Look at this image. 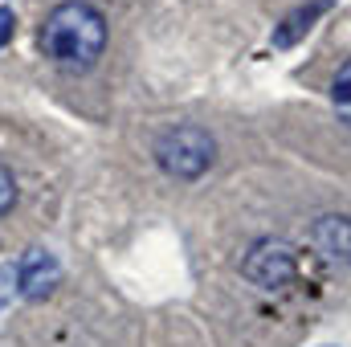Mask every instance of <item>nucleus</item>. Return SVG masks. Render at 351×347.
<instances>
[{"instance_id":"9d476101","label":"nucleus","mask_w":351,"mask_h":347,"mask_svg":"<svg viewBox=\"0 0 351 347\" xmlns=\"http://www.w3.org/2000/svg\"><path fill=\"white\" fill-rule=\"evenodd\" d=\"M12 33H16V16H12V8H0V49L12 41Z\"/></svg>"},{"instance_id":"6e6552de","label":"nucleus","mask_w":351,"mask_h":347,"mask_svg":"<svg viewBox=\"0 0 351 347\" xmlns=\"http://www.w3.org/2000/svg\"><path fill=\"white\" fill-rule=\"evenodd\" d=\"M16 294H21V282H16V265H8V261H4V265H0V311H4V307L16 298Z\"/></svg>"},{"instance_id":"39448f33","label":"nucleus","mask_w":351,"mask_h":347,"mask_svg":"<svg viewBox=\"0 0 351 347\" xmlns=\"http://www.w3.org/2000/svg\"><path fill=\"white\" fill-rule=\"evenodd\" d=\"M311 241L315 250L327 261H339V265H351V217L343 213H327L311 225Z\"/></svg>"},{"instance_id":"20e7f679","label":"nucleus","mask_w":351,"mask_h":347,"mask_svg":"<svg viewBox=\"0 0 351 347\" xmlns=\"http://www.w3.org/2000/svg\"><path fill=\"white\" fill-rule=\"evenodd\" d=\"M16 282H21L25 298H45L62 282V265H58V258L49 250H29L16 261Z\"/></svg>"},{"instance_id":"1a4fd4ad","label":"nucleus","mask_w":351,"mask_h":347,"mask_svg":"<svg viewBox=\"0 0 351 347\" xmlns=\"http://www.w3.org/2000/svg\"><path fill=\"white\" fill-rule=\"evenodd\" d=\"M12 204H16V180H12L8 168H0V217H4Z\"/></svg>"},{"instance_id":"f03ea898","label":"nucleus","mask_w":351,"mask_h":347,"mask_svg":"<svg viewBox=\"0 0 351 347\" xmlns=\"http://www.w3.org/2000/svg\"><path fill=\"white\" fill-rule=\"evenodd\" d=\"M213 156H217L213 135H208L204 127H192V123L168 127V131L156 139V164L168 176H176V180H196V176H204L208 164H213Z\"/></svg>"},{"instance_id":"0eeeda50","label":"nucleus","mask_w":351,"mask_h":347,"mask_svg":"<svg viewBox=\"0 0 351 347\" xmlns=\"http://www.w3.org/2000/svg\"><path fill=\"white\" fill-rule=\"evenodd\" d=\"M331 106H335L339 123L351 127V58L339 66V74H335V82H331Z\"/></svg>"},{"instance_id":"423d86ee","label":"nucleus","mask_w":351,"mask_h":347,"mask_svg":"<svg viewBox=\"0 0 351 347\" xmlns=\"http://www.w3.org/2000/svg\"><path fill=\"white\" fill-rule=\"evenodd\" d=\"M331 4H335V0H311V4H302V8H294V12L274 29V37H269V41H274V49H290V45H298Z\"/></svg>"},{"instance_id":"f257e3e1","label":"nucleus","mask_w":351,"mask_h":347,"mask_svg":"<svg viewBox=\"0 0 351 347\" xmlns=\"http://www.w3.org/2000/svg\"><path fill=\"white\" fill-rule=\"evenodd\" d=\"M45 58L66 74H86L106 49V16L86 0L58 4L41 25Z\"/></svg>"},{"instance_id":"7ed1b4c3","label":"nucleus","mask_w":351,"mask_h":347,"mask_svg":"<svg viewBox=\"0 0 351 347\" xmlns=\"http://www.w3.org/2000/svg\"><path fill=\"white\" fill-rule=\"evenodd\" d=\"M241 274L258 286V290H282L294 282L298 274V254L290 241L282 237H262L250 246V254L241 258Z\"/></svg>"}]
</instances>
